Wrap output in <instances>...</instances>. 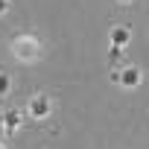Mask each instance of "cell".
<instances>
[{
  "mask_svg": "<svg viewBox=\"0 0 149 149\" xmlns=\"http://www.w3.org/2000/svg\"><path fill=\"white\" fill-rule=\"evenodd\" d=\"M120 3H129V0H120Z\"/></svg>",
  "mask_w": 149,
  "mask_h": 149,
  "instance_id": "8",
  "label": "cell"
},
{
  "mask_svg": "<svg viewBox=\"0 0 149 149\" xmlns=\"http://www.w3.org/2000/svg\"><path fill=\"white\" fill-rule=\"evenodd\" d=\"M26 108H29V114H32V117H38V120H41V117H47V114H50V108H53V105H50V97L38 94V97H32V100H29V105H26Z\"/></svg>",
  "mask_w": 149,
  "mask_h": 149,
  "instance_id": "3",
  "label": "cell"
},
{
  "mask_svg": "<svg viewBox=\"0 0 149 149\" xmlns=\"http://www.w3.org/2000/svg\"><path fill=\"white\" fill-rule=\"evenodd\" d=\"M9 91H12V79H9V73L0 70V97H6Z\"/></svg>",
  "mask_w": 149,
  "mask_h": 149,
  "instance_id": "6",
  "label": "cell"
},
{
  "mask_svg": "<svg viewBox=\"0 0 149 149\" xmlns=\"http://www.w3.org/2000/svg\"><path fill=\"white\" fill-rule=\"evenodd\" d=\"M117 85H123V88H137L140 85V67H123V70H117L114 76H111Z\"/></svg>",
  "mask_w": 149,
  "mask_h": 149,
  "instance_id": "2",
  "label": "cell"
},
{
  "mask_svg": "<svg viewBox=\"0 0 149 149\" xmlns=\"http://www.w3.org/2000/svg\"><path fill=\"white\" fill-rule=\"evenodd\" d=\"M0 149H6V146H3V143H0Z\"/></svg>",
  "mask_w": 149,
  "mask_h": 149,
  "instance_id": "9",
  "label": "cell"
},
{
  "mask_svg": "<svg viewBox=\"0 0 149 149\" xmlns=\"http://www.w3.org/2000/svg\"><path fill=\"white\" fill-rule=\"evenodd\" d=\"M9 12V0H0V15H6Z\"/></svg>",
  "mask_w": 149,
  "mask_h": 149,
  "instance_id": "7",
  "label": "cell"
},
{
  "mask_svg": "<svg viewBox=\"0 0 149 149\" xmlns=\"http://www.w3.org/2000/svg\"><path fill=\"white\" fill-rule=\"evenodd\" d=\"M129 38H132L129 26H114V29H111V44H114V47H126Z\"/></svg>",
  "mask_w": 149,
  "mask_h": 149,
  "instance_id": "4",
  "label": "cell"
},
{
  "mask_svg": "<svg viewBox=\"0 0 149 149\" xmlns=\"http://www.w3.org/2000/svg\"><path fill=\"white\" fill-rule=\"evenodd\" d=\"M12 50H15V56H18L21 61H35V58L41 56V44H38L35 38H29V35H24V38H18Z\"/></svg>",
  "mask_w": 149,
  "mask_h": 149,
  "instance_id": "1",
  "label": "cell"
},
{
  "mask_svg": "<svg viewBox=\"0 0 149 149\" xmlns=\"http://www.w3.org/2000/svg\"><path fill=\"white\" fill-rule=\"evenodd\" d=\"M18 126H21V114H18V111H6V114H3V132H6V134H15Z\"/></svg>",
  "mask_w": 149,
  "mask_h": 149,
  "instance_id": "5",
  "label": "cell"
}]
</instances>
